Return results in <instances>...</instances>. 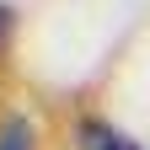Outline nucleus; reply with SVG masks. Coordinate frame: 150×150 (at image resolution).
<instances>
[{
	"mask_svg": "<svg viewBox=\"0 0 150 150\" xmlns=\"http://www.w3.org/2000/svg\"><path fill=\"white\" fill-rule=\"evenodd\" d=\"M0 150H32V129L27 123H6L0 129Z\"/></svg>",
	"mask_w": 150,
	"mask_h": 150,
	"instance_id": "f03ea898",
	"label": "nucleus"
},
{
	"mask_svg": "<svg viewBox=\"0 0 150 150\" xmlns=\"http://www.w3.org/2000/svg\"><path fill=\"white\" fill-rule=\"evenodd\" d=\"M81 145H86V150H134L123 134H112L107 123H86V129H81Z\"/></svg>",
	"mask_w": 150,
	"mask_h": 150,
	"instance_id": "f257e3e1",
	"label": "nucleus"
},
{
	"mask_svg": "<svg viewBox=\"0 0 150 150\" xmlns=\"http://www.w3.org/2000/svg\"><path fill=\"white\" fill-rule=\"evenodd\" d=\"M6 38H11V11L0 6V48H6Z\"/></svg>",
	"mask_w": 150,
	"mask_h": 150,
	"instance_id": "7ed1b4c3",
	"label": "nucleus"
}]
</instances>
